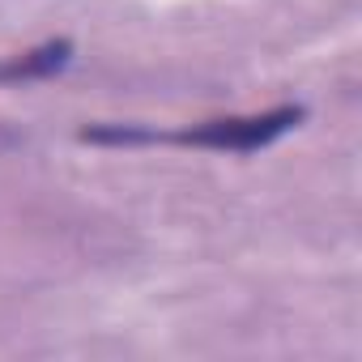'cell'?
Wrapping results in <instances>:
<instances>
[{
	"label": "cell",
	"mask_w": 362,
	"mask_h": 362,
	"mask_svg": "<svg viewBox=\"0 0 362 362\" xmlns=\"http://www.w3.org/2000/svg\"><path fill=\"white\" fill-rule=\"evenodd\" d=\"M307 119L303 103H281L256 115H218L205 124H188V128H141V124H90L77 132V141L86 145H115V149H132V145H184V149H214V153H256L269 149L273 141H281L286 132H294Z\"/></svg>",
	"instance_id": "obj_1"
},
{
	"label": "cell",
	"mask_w": 362,
	"mask_h": 362,
	"mask_svg": "<svg viewBox=\"0 0 362 362\" xmlns=\"http://www.w3.org/2000/svg\"><path fill=\"white\" fill-rule=\"evenodd\" d=\"M73 60V39H47L22 56H9L0 64V86H30V81H47L56 73H64Z\"/></svg>",
	"instance_id": "obj_2"
}]
</instances>
